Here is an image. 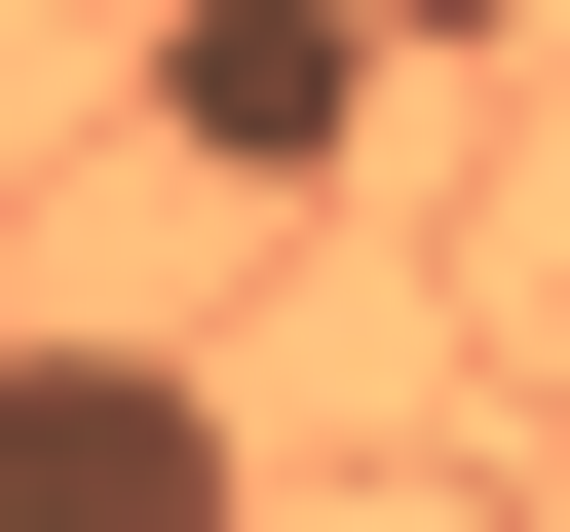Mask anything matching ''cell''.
<instances>
[{"mask_svg": "<svg viewBox=\"0 0 570 532\" xmlns=\"http://www.w3.org/2000/svg\"><path fill=\"white\" fill-rule=\"evenodd\" d=\"M381 77H419L381 0H153V152H190V190H343Z\"/></svg>", "mask_w": 570, "mask_h": 532, "instance_id": "obj_1", "label": "cell"}, {"mask_svg": "<svg viewBox=\"0 0 570 532\" xmlns=\"http://www.w3.org/2000/svg\"><path fill=\"white\" fill-rule=\"evenodd\" d=\"M0 532H228V381L190 343H0Z\"/></svg>", "mask_w": 570, "mask_h": 532, "instance_id": "obj_2", "label": "cell"}, {"mask_svg": "<svg viewBox=\"0 0 570 532\" xmlns=\"http://www.w3.org/2000/svg\"><path fill=\"white\" fill-rule=\"evenodd\" d=\"M381 39H532V0H381Z\"/></svg>", "mask_w": 570, "mask_h": 532, "instance_id": "obj_3", "label": "cell"}]
</instances>
